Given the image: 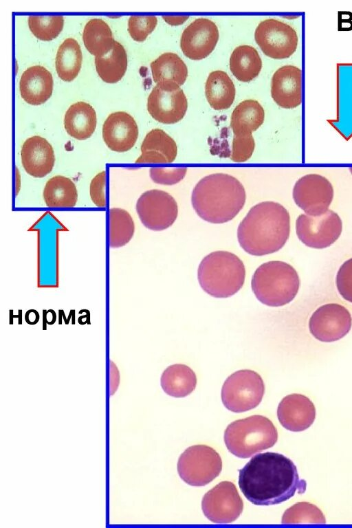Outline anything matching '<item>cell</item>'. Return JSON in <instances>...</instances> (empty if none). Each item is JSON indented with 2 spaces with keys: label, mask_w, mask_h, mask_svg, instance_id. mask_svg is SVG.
Returning a JSON list of instances; mask_svg holds the SVG:
<instances>
[{
  "label": "cell",
  "mask_w": 352,
  "mask_h": 528,
  "mask_svg": "<svg viewBox=\"0 0 352 528\" xmlns=\"http://www.w3.org/2000/svg\"><path fill=\"white\" fill-rule=\"evenodd\" d=\"M349 170H350L351 173L352 174V167L349 168Z\"/></svg>",
  "instance_id": "obj_42"
},
{
  "label": "cell",
  "mask_w": 352,
  "mask_h": 528,
  "mask_svg": "<svg viewBox=\"0 0 352 528\" xmlns=\"http://www.w3.org/2000/svg\"><path fill=\"white\" fill-rule=\"evenodd\" d=\"M109 245L116 248L124 246L132 239L135 224L131 214L125 210H109Z\"/></svg>",
  "instance_id": "obj_33"
},
{
  "label": "cell",
  "mask_w": 352,
  "mask_h": 528,
  "mask_svg": "<svg viewBox=\"0 0 352 528\" xmlns=\"http://www.w3.org/2000/svg\"><path fill=\"white\" fill-rule=\"evenodd\" d=\"M28 22L30 31L37 38L51 41L62 31L64 18L62 16H30Z\"/></svg>",
  "instance_id": "obj_34"
},
{
  "label": "cell",
  "mask_w": 352,
  "mask_h": 528,
  "mask_svg": "<svg viewBox=\"0 0 352 528\" xmlns=\"http://www.w3.org/2000/svg\"><path fill=\"white\" fill-rule=\"evenodd\" d=\"M135 119L125 111L108 116L102 125V138L106 145L116 152H126L133 147L138 138Z\"/></svg>",
  "instance_id": "obj_17"
},
{
  "label": "cell",
  "mask_w": 352,
  "mask_h": 528,
  "mask_svg": "<svg viewBox=\"0 0 352 528\" xmlns=\"http://www.w3.org/2000/svg\"><path fill=\"white\" fill-rule=\"evenodd\" d=\"M140 148L141 155L135 163H172L177 155L176 142L160 129L150 131L146 135Z\"/></svg>",
  "instance_id": "obj_22"
},
{
  "label": "cell",
  "mask_w": 352,
  "mask_h": 528,
  "mask_svg": "<svg viewBox=\"0 0 352 528\" xmlns=\"http://www.w3.org/2000/svg\"><path fill=\"white\" fill-rule=\"evenodd\" d=\"M82 40L87 50L95 57L108 54L115 41L109 25L98 18L91 19L85 24Z\"/></svg>",
  "instance_id": "obj_31"
},
{
  "label": "cell",
  "mask_w": 352,
  "mask_h": 528,
  "mask_svg": "<svg viewBox=\"0 0 352 528\" xmlns=\"http://www.w3.org/2000/svg\"><path fill=\"white\" fill-rule=\"evenodd\" d=\"M239 485L252 504L269 506L283 503L297 492H305L293 461L283 454L267 452L254 456L239 470Z\"/></svg>",
  "instance_id": "obj_1"
},
{
  "label": "cell",
  "mask_w": 352,
  "mask_h": 528,
  "mask_svg": "<svg viewBox=\"0 0 352 528\" xmlns=\"http://www.w3.org/2000/svg\"><path fill=\"white\" fill-rule=\"evenodd\" d=\"M52 74L41 65L28 67L21 74L19 91L22 98L32 105H40L46 102L53 91Z\"/></svg>",
  "instance_id": "obj_21"
},
{
  "label": "cell",
  "mask_w": 352,
  "mask_h": 528,
  "mask_svg": "<svg viewBox=\"0 0 352 528\" xmlns=\"http://www.w3.org/2000/svg\"><path fill=\"white\" fill-rule=\"evenodd\" d=\"M136 211L146 228L161 231L174 223L178 215V206L169 193L153 189L140 196L136 203Z\"/></svg>",
  "instance_id": "obj_10"
},
{
  "label": "cell",
  "mask_w": 352,
  "mask_h": 528,
  "mask_svg": "<svg viewBox=\"0 0 352 528\" xmlns=\"http://www.w3.org/2000/svg\"><path fill=\"white\" fill-rule=\"evenodd\" d=\"M151 74L156 85L170 89L180 88L186 80L188 68L184 60L173 52H166L151 63Z\"/></svg>",
  "instance_id": "obj_23"
},
{
  "label": "cell",
  "mask_w": 352,
  "mask_h": 528,
  "mask_svg": "<svg viewBox=\"0 0 352 528\" xmlns=\"http://www.w3.org/2000/svg\"><path fill=\"white\" fill-rule=\"evenodd\" d=\"M277 440L278 432L273 423L258 415L230 423L224 432L228 451L243 459L272 448Z\"/></svg>",
  "instance_id": "obj_6"
},
{
  "label": "cell",
  "mask_w": 352,
  "mask_h": 528,
  "mask_svg": "<svg viewBox=\"0 0 352 528\" xmlns=\"http://www.w3.org/2000/svg\"><path fill=\"white\" fill-rule=\"evenodd\" d=\"M265 111L260 103L254 100L240 102L231 115L230 128L234 135H250L263 123Z\"/></svg>",
  "instance_id": "obj_27"
},
{
  "label": "cell",
  "mask_w": 352,
  "mask_h": 528,
  "mask_svg": "<svg viewBox=\"0 0 352 528\" xmlns=\"http://www.w3.org/2000/svg\"><path fill=\"white\" fill-rule=\"evenodd\" d=\"M243 184L234 177L222 173L205 176L194 187L192 206L197 215L212 223L233 219L245 205Z\"/></svg>",
  "instance_id": "obj_3"
},
{
  "label": "cell",
  "mask_w": 352,
  "mask_h": 528,
  "mask_svg": "<svg viewBox=\"0 0 352 528\" xmlns=\"http://www.w3.org/2000/svg\"><path fill=\"white\" fill-rule=\"evenodd\" d=\"M127 64L126 50L116 41L108 54L95 57L96 72L99 77L107 83H116L120 80L126 71Z\"/></svg>",
  "instance_id": "obj_29"
},
{
  "label": "cell",
  "mask_w": 352,
  "mask_h": 528,
  "mask_svg": "<svg viewBox=\"0 0 352 528\" xmlns=\"http://www.w3.org/2000/svg\"><path fill=\"white\" fill-rule=\"evenodd\" d=\"M96 122L95 109L91 104L82 101L72 104L64 117L66 132L78 140L90 138L96 129Z\"/></svg>",
  "instance_id": "obj_24"
},
{
  "label": "cell",
  "mask_w": 352,
  "mask_h": 528,
  "mask_svg": "<svg viewBox=\"0 0 352 528\" xmlns=\"http://www.w3.org/2000/svg\"><path fill=\"white\" fill-rule=\"evenodd\" d=\"M262 68L258 51L252 46L236 47L230 58V69L237 80L248 82L257 77Z\"/></svg>",
  "instance_id": "obj_28"
},
{
  "label": "cell",
  "mask_w": 352,
  "mask_h": 528,
  "mask_svg": "<svg viewBox=\"0 0 352 528\" xmlns=\"http://www.w3.org/2000/svg\"><path fill=\"white\" fill-rule=\"evenodd\" d=\"M188 109V101L181 89H170L156 85L147 99V110L156 121L172 124L182 120Z\"/></svg>",
  "instance_id": "obj_16"
},
{
  "label": "cell",
  "mask_w": 352,
  "mask_h": 528,
  "mask_svg": "<svg viewBox=\"0 0 352 528\" xmlns=\"http://www.w3.org/2000/svg\"><path fill=\"white\" fill-rule=\"evenodd\" d=\"M157 24V19L155 16H131L128 20V32L133 40L142 42Z\"/></svg>",
  "instance_id": "obj_36"
},
{
  "label": "cell",
  "mask_w": 352,
  "mask_h": 528,
  "mask_svg": "<svg viewBox=\"0 0 352 528\" xmlns=\"http://www.w3.org/2000/svg\"><path fill=\"white\" fill-rule=\"evenodd\" d=\"M187 173V168L153 167L150 168L149 175L151 179L157 184L162 185H174L181 182Z\"/></svg>",
  "instance_id": "obj_38"
},
{
  "label": "cell",
  "mask_w": 352,
  "mask_h": 528,
  "mask_svg": "<svg viewBox=\"0 0 352 528\" xmlns=\"http://www.w3.org/2000/svg\"><path fill=\"white\" fill-rule=\"evenodd\" d=\"M219 40V30L210 19L198 18L183 31L180 47L190 59L199 60L206 58L214 50Z\"/></svg>",
  "instance_id": "obj_15"
},
{
  "label": "cell",
  "mask_w": 352,
  "mask_h": 528,
  "mask_svg": "<svg viewBox=\"0 0 352 528\" xmlns=\"http://www.w3.org/2000/svg\"><path fill=\"white\" fill-rule=\"evenodd\" d=\"M265 394V384L254 371L243 369L231 374L221 388L224 406L234 412H243L256 408Z\"/></svg>",
  "instance_id": "obj_7"
},
{
  "label": "cell",
  "mask_w": 352,
  "mask_h": 528,
  "mask_svg": "<svg viewBox=\"0 0 352 528\" xmlns=\"http://www.w3.org/2000/svg\"><path fill=\"white\" fill-rule=\"evenodd\" d=\"M43 196L50 208H72L78 200L76 185L72 179L62 175L54 176L46 182Z\"/></svg>",
  "instance_id": "obj_30"
},
{
  "label": "cell",
  "mask_w": 352,
  "mask_h": 528,
  "mask_svg": "<svg viewBox=\"0 0 352 528\" xmlns=\"http://www.w3.org/2000/svg\"><path fill=\"white\" fill-rule=\"evenodd\" d=\"M271 96L280 107L293 109L302 102V71L294 65H284L273 74Z\"/></svg>",
  "instance_id": "obj_19"
},
{
  "label": "cell",
  "mask_w": 352,
  "mask_h": 528,
  "mask_svg": "<svg viewBox=\"0 0 352 528\" xmlns=\"http://www.w3.org/2000/svg\"><path fill=\"white\" fill-rule=\"evenodd\" d=\"M322 511L315 505L300 502L285 510L282 523H325Z\"/></svg>",
  "instance_id": "obj_35"
},
{
  "label": "cell",
  "mask_w": 352,
  "mask_h": 528,
  "mask_svg": "<svg viewBox=\"0 0 352 528\" xmlns=\"http://www.w3.org/2000/svg\"><path fill=\"white\" fill-rule=\"evenodd\" d=\"M106 184L107 175L105 171L98 173L90 183L89 194L91 199L96 206L100 208L105 207L107 205Z\"/></svg>",
  "instance_id": "obj_40"
},
{
  "label": "cell",
  "mask_w": 352,
  "mask_h": 528,
  "mask_svg": "<svg viewBox=\"0 0 352 528\" xmlns=\"http://www.w3.org/2000/svg\"><path fill=\"white\" fill-rule=\"evenodd\" d=\"M352 318L342 305H322L311 314L309 320L310 333L322 342H333L346 336L351 328Z\"/></svg>",
  "instance_id": "obj_14"
},
{
  "label": "cell",
  "mask_w": 352,
  "mask_h": 528,
  "mask_svg": "<svg viewBox=\"0 0 352 528\" xmlns=\"http://www.w3.org/2000/svg\"><path fill=\"white\" fill-rule=\"evenodd\" d=\"M334 190L331 182L318 174H307L299 178L293 188L296 204L307 215L319 216L331 205Z\"/></svg>",
  "instance_id": "obj_12"
},
{
  "label": "cell",
  "mask_w": 352,
  "mask_h": 528,
  "mask_svg": "<svg viewBox=\"0 0 352 528\" xmlns=\"http://www.w3.org/2000/svg\"><path fill=\"white\" fill-rule=\"evenodd\" d=\"M254 148L252 134L234 135L229 157L234 162H245L252 157Z\"/></svg>",
  "instance_id": "obj_37"
},
{
  "label": "cell",
  "mask_w": 352,
  "mask_h": 528,
  "mask_svg": "<svg viewBox=\"0 0 352 528\" xmlns=\"http://www.w3.org/2000/svg\"><path fill=\"white\" fill-rule=\"evenodd\" d=\"M342 230L340 217L330 210L316 217L301 214L296 222L298 238L306 246L315 249L326 248L333 244Z\"/></svg>",
  "instance_id": "obj_9"
},
{
  "label": "cell",
  "mask_w": 352,
  "mask_h": 528,
  "mask_svg": "<svg viewBox=\"0 0 352 528\" xmlns=\"http://www.w3.org/2000/svg\"><path fill=\"white\" fill-rule=\"evenodd\" d=\"M222 461L219 453L210 446L195 445L188 448L179 456L177 472L180 478L192 486H204L221 473Z\"/></svg>",
  "instance_id": "obj_8"
},
{
  "label": "cell",
  "mask_w": 352,
  "mask_h": 528,
  "mask_svg": "<svg viewBox=\"0 0 352 528\" xmlns=\"http://www.w3.org/2000/svg\"><path fill=\"white\" fill-rule=\"evenodd\" d=\"M21 163L25 172L34 177H43L54 167L55 155L50 142L38 135L28 138L21 151Z\"/></svg>",
  "instance_id": "obj_20"
},
{
  "label": "cell",
  "mask_w": 352,
  "mask_h": 528,
  "mask_svg": "<svg viewBox=\"0 0 352 528\" xmlns=\"http://www.w3.org/2000/svg\"><path fill=\"white\" fill-rule=\"evenodd\" d=\"M245 278L243 261L228 251L210 253L201 260L197 270V279L201 289L218 298L236 294L242 288Z\"/></svg>",
  "instance_id": "obj_4"
},
{
  "label": "cell",
  "mask_w": 352,
  "mask_h": 528,
  "mask_svg": "<svg viewBox=\"0 0 352 528\" xmlns=\"http://www.w3.org/2000/svg\"><path fill=\"white\" fill-rule=\"evenodd\" d=\"M300 285L296 270L280 261L261 264L254 272L251 287L258 301L269 307H282L292 302Z\"/></svg>",
  "instance_id": "obj_5"
},
{
  "label": "cell",
  "mask_w": 352,
  "mask_h": 528,
  "mask_svg": "<svg viewBox=\"0 0 352 528\" xmlns=\"http://www.w3.org/2000/svg\"><path fill=\"white\" fill-rule=\"evenodd\" d=\"M205 516L214 523H230L241 514L243 503L234 483L222 481L205 494L201 502Z\"/></svg>",
  "instance_id": "obj_13"
},
{
  "label": "cell",
  "mask_w": 352,
  "mask_h": 528,
  "mask_svg": "<svg viewBox=\"0 0 352 528\" xmlns=\"http://www.w3.org/2000/svg\"><path fill=\"white\" fill-rule=\"evenodd\" d=\"M290 233L287 210L274 201L254 205L242 219L237 239L242 249L252 256H261L280 250Z\"/></svg>",
  "instance_id": "obj_2"
},
{
  "label": "cell",
  "mask_w": 352,
  "mask_h": 528,
  "mask_svg": "<svg viewBox=\"0 0 352 528\" xmlns=\"http://www.w3.org/2000/svg\"><path fill=\"white\" fill-rule=\"evenodd\" d=\"M82 54L74 38H67L60 45L56 56V70L59 78L66 82L75 79L82 66Z\"/></svg>",
  "instance_id": "obj_32"
},
{
  "label": "cell",
  "mask_w": 352,
  "mask_h": 528,
  "mask_svg": "<svg viewBox=\"0 0 352 528\" xmlns=\"http://www.w3.org/2000/svg\"><path fill=\"white\" fill-rule=\"evenodd\" d=\"M160 383L163 390L167 395L177 398L184 397L195 390L197 377L188 366L175 364L164 371Z\"/></svg>",
  "instance_id": "obj_25"
},
{
  "label": "cell",
  "mask_w": 352,
  "mask_h": 528,
  "mask_svg": "<svg viewBox=\"0 0 352 528\" xmlns=\"http://www.w3.org/2000/svg\"><path fill=\"white\" fill-rule=\"evenodd\" d=\"M162 18L166 21L167 23L172 25H177L182 24L186 20L188 19V16H163Z\"/></svg>",
  "instance_id": "obj_41"
},
{
  "label": "cell",
  "mask_w": 352,
  "mask_h": 528,
  "mask_svg": "<svg viewBox=\"0 0 352 528\" xmlns=\"http://www.w3.org/2000/svg\"><path fill=\"white\" fill-rule=\"evenodd\" d=\"M254 38L263 52L274 59L290 57L298 44L296 31L290 25L272 18L259 23Z\"/></svg>",
  "instance_id": "obj_11"
},
{
  "label": "cell",
  "mask_w": 352,
  "mask_h": 528,
  "mask_svg": "<svg viewBox=\"0 0 352 528\" xmlns=\"http://www.w3.org/2000/svg\"><path fill=\"white\" fill-rule=\"evenodd\" d=\"M316 408L307 397L297 393L285 396L279 403L277 416L287 430L300 432L309 428L316 419Z\"/></svg>",
  "instance_id": "obj_18"
},
{
  "label": "cell",
  "mask_w": 352,
  "mask_h": 528,
  "mask_svg": "<svg viewBox=\"0 0 352 528\" xmlns=\"http://www.w3.org/2000/svg\"><path fill=\"white\" fill-rule=\"evenodd\" d=\"M235 87L227 73L216 70L210 73L205 85V94L210 106L214 110L229 109L235 98Z\"/></svg>",
  "instance_id": "obj_26"
},
{
  "label": "cell",
  "mask_w": 352,
  "mask_h": 528,
  "mask_svg": "<svg viewBox=\"0 0 352 528\" xmlns=\"http://www.w3.org/2000/svg\"><path fill=\"white\" fill-rule=\"evenodd\" d=\"M336 283L340 296L352 303V258L344 261L340 267Z\"/></svg>",
  "instance_id": "obj_39"
}]
</instances>
